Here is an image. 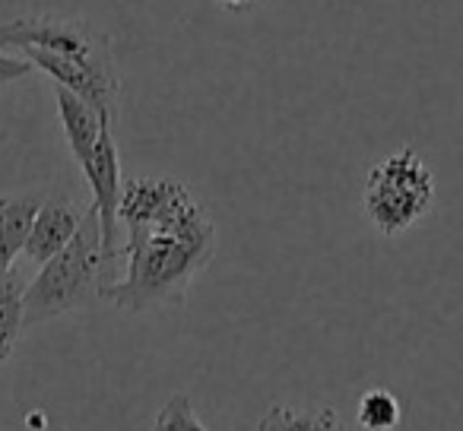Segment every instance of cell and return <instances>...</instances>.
I'll return each instance as SVG.
<instances>
[{
  "label": "cell",
  "mask_w": 463,
  "mask_h": 431,
  "mask_svg": "<svg viewBox=\"0 0 463 431\" xmlns=\"http://www.w3.org/2000/svg\"><path fill=\"white\" fill-rule=\"evenodd\" d=\"M35 67L33 61H26L20 52H7V48H0V86L16 83V80L29 77Z\"/></svg>",
  "instance_id": "8fae6325"
},
{
  "label": "cell",
  "mask_w": 463,
  "mask_h": 431,
  "mask_svg": "<svg viewBox=\"0 0 463 431\" xmlns=\"http://www.w3.org/2000/svg\"><path fill=\"white\" fill-rule=\"evenodd\" d=\"M23 295H26V283L16 270L7 276H0V365L14 355L16 342H20L26 321H23Z\"/></svg>",
  "instance_id": "ba28073f"
},
{
  "label": "cell",
  "mask_w": 463,
  "mask_h": 431,
  "mask_svg": "<svg viewBox=\"0 0 463 431\" xmlns=\"http://www.w3.org/2000/svg\"><path fill=\"white\" fill-rule=\"evenodd\" d=\"M118 222L128 229L121 245L124 276L105 286L99 298L124 314L181 302L213 260L216 226L178 178L124 181Z\"/></svg>",
  "instance_id": "6da1fadb"
},
{
  "label": "cell",
  "mask_w": 463,
  "mask_h": 431,
  "mask_svg": "<svg viewBox=\"0 0 463 431\" xmlns=\"http://www.w3.org/2000/svg\"><path fill=\"white\" fill-rule=\"evenodd\" d=\"M109 283H115V267L105 258L99 212L90 206L83 212L77 235L52 260L39 267L33 283H26V295H23L26 330L54 321V317L86 305L90 298H99V292Z\"/></svg>",
  "instance_id": "7a4b0ae2"
},
{
  "label": "cell",
  "mask_w": 463,
  "mask_h": 431,
  "mask_svg": "<svg viewBox=\"0 0 463 431\" xmlns=\"http://www.w3.org/2000/svg\"><path fill=\"white\" fill-rule=\"evenodd\" d=\"M403 418V406L391 390H368L359 399V425L365 431H397Z\"/></svg>",
  "instance_id": "9c48e42d"
},
{
  "label": "cell",
  "mask_w": 463,
  "mask_h": 431,
  "mask_svg": "<svg viewBox=\"0 0 463 431\" xmlns=\"http://www.w3.org/2000/svg\"><path fill=\"white\" fill-rule=\"evenodd\" d=\"M431 203H435V178L416 149H400L368 172L362 210L368 222L387 239L410 232L431 210Z\"/></svg>",
  "instance_id": "3957f363"
},
{
  "label": "cell",
  "mask_w": 463,
  "mask_h": 431,
  "mask_svg": "<svg viewBox=\"0 0 463 431\" xmlns=\"http://www.w3.org/2000/svg\"><path fill=\"white\" fill-rule=\"evenodd\" d=\"M153 431H210L206 422L197 416V409L191 406V399L175 393L162 403V409L156 412Z\"/></svg>",
  "instance_id": "30bf717a"
},
{
  "label": "cell",
  "mask_w": 463,
  "mask_h": 431,
  "mask_svg": "<svg viewBox=\"0 0 463 431\" xmlns=\"http://www.w3.org/2000/svg\"><path fill=\"white\" fill-rule=\"evenodd\" d=\"M258 431H349V425L330 406L324 409H296V406H270L260 416Z\"/></svg>",
  "instance_id": "52a82bcc"
},
{
  "label": "cell",
  "mask_w": 463,
  "mask_h": 431,
  "mask_svg": "<svg viewBox=\"0 0 463 431\" xmlns=\"http://www.w3.org/2000/svg\"><path fill=\"white\" fill-rule=\"evenodd\" d=\"M45 197V191H23L0 197V276H7L14 270L16 258L26 248L35 212H39Z\"/></svg>",
  "instance_id": "8992f818"
},
{
  "label": "cell",
  "mask_w": 463,
  "mask_h": 431,
  "mask_svg": "<svg viewBox=\"0 0 463 431\" xmlns=\"http://www.w3.org/2000/svg\"><path fill=\"white\" fill-rule=\"evenodd\" d=\"M225 10H248L251 7V0H219Z\"/></svg>",
  "instance_id": "7c38bea8"
},
{
  "label": "cell",
  "mask_w": 463,
  "mask_h": 431,
  "mask_svg": "<svg viewBox=\"0 0 463 431\" xmlns=\"http://www.w3.org/2000/svg\"><path fill=\"white\" fill-rule=\"evenodd\" d=\"M0 48L7 52H48L58 58H71L92 67L99 73L118 77L111 39L102 29L83 20H67L54 14L20 16V20L0 23Z\"/></svg>",
  "instance_id": "277c9868"
},
{
  "label": "cell",
  "mask_w": 463,
  "mask_h": 431,
  "mask_svg": "<svg viewBox=\"0 0 463 431\" xmlns=\"http://www.w3.org/2000/svg\"><path fill=\"white\" fill-rule=\"evenodd\" d=\"M83 212L71 197H45L35 212L33 229H29V239H26V254L29 264L42 267L45 260H52L67 241L77 235L80 222H83Z\"/></svg>",
  "instance_id": "5b68a950"
}]
</instances>
